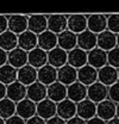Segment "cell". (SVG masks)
Instances as JSON below:
<instances>
[{"mask_svg": "<svg viewBox=\"0 0 119 124\" xmlns=\"http://www.w3.org/2000/svg\"><path fill=\"white\" fill-rule=\"evenodd\" d=\"M107 30L119 35V13L107 16Z\"/></svg>", "mask_w": 119, "mask_h": 124, "instance_id": "obj_34", "label": "cell"}, {"mask_svg": "<svg viewBox=\"0 0 119 124\" xmlns=\"http://www.w3.org/2000/svg\"><path fill=\"white\" fill-rule=\"evenodd\" d=\"M108 99L114 104H119V81L108 87Z\"/></svg>", "mask_w": 119, "mask_h": 124, "instance_id": "obj_36", "label": "cell"}, {"mask_svg": "<svg viewBox=\"0 0 119 124\" xmlns=\"http://www.w3.org/2000/svg\"><path fill=\"white\" fill-rule=\"evenodd\" d=\"M57 46V35L46 30L43 33L38 35V48L49 53L50 50Z\"/></svg>", "mask_w": 119, "mask_h": 124, "instance_id": "obj_29", "label": "cell"}, {"mask_svg": "<svg viewBox=\"0 0 119 124\" xmlns=\"http://www.w3.org/2000/svg\"><path fill=\"white\" fill-rule=\"evenodd\" d=\"M6 93H7V86L0 82V100L6 98Z\"/></svg>", "mask_w": 119, "mask_h": 124, "instance_id": "obj_44", "label": "cell"}, {"mask_svg": "<svg viewBox=\"0 0 119 124\" xmlns=\"http://www.w3.org/2000/svg\"><path fill=\"white\" fill-rule=\"evenodd\" d=\"M48 64L59 69L61 67L68 64V53L59 46L48 53Z\"/></svg>", "mask_w": 119, "mask_h": 124, "instance_id": "obj_17", "label": "cell"}, {"mask_svg": "<svg viewBox=\"0 0 119 124\" xmlns=\"http://www.w3.org/2000/svg\"><path fill=\"white\" fill-rule=\"evenodd\" d=\"M57 116L66 122L76 116V104L68 98L57 104Z\"/></svg>", "mask_w": 119, "mask_h": 124, "instance_id": "obj_25", "label": "cell"}, {"mask_svg": "<svg viewBox=\"0 0 119 124\" xmlns=\"http://www.w3.org/2000/svg\"><path fill=\"white\" fill-rule=\"evenodd\" d=\"M29 17L23 15H12L7 16L8 19V30L11 32L19 36L20 33L25 32L28 30V24H29Z\"/></svg>", "mask_w": 119, "mask_h": 124, "instance_id": "obj_7", "label": "cell"}, {"mask_svg": "<svg viewBox=\"0 0 119 124\" xmlns=\"http://www.w3.org/2000/svg\"><path fill=\"white\" fill-rule=\"evenodd\" d=\"M87 30L99 35L107 30V16L89 15L87 16Z\"/></svg>", "mask_w": 119, "mask_h": 124, "instance_id": "obj_6", "label": "cell"}, {"mask_svg": "<svg viewBox=\"0 0 119 124\" xmlns=\"http://www.w3.org/2000/svg\"><path fill=\"white\" fill-rule=\"evenodd\" d=\"M48 17V30L60 35L61 32L68 30V16L50 15Z\"/></svg>", "mask_w": 119, "mask_h": 124, "instance_id": "obj_5", "label": "cell"}, {"mask_svg": "<svg viewBox=\"0 0 119 124\" xmlns=\"http://www.w3.org/2000/svg\"><path fill=\"white\" fill-rule=\"evenodd\" d=\"M26 94H28V87L25 85H23L22 82H19L18 80L7 86L6 97L8 99H11L12 101H15V104L22 101L23 99H25Z\"/></svg>", "mask_w": 119, "mask_h": 124, "instance_id": "obj_21", "label": "cell"}, {"mask_svg": "<svg viewBox=\"0 0 119 124\" xmlns=\"http://www.w3.org/2000/svg\"><path fill=\"white\" fill-rule=\"evenodd\" d=\"M26 98L30 99V100H32L33 103L38 104L42 100H44V99L48 98V87L45 85H43V84H41L39 81H36L32 85L28 86Z\"/></svg>", "mask_w": 119, "mask_h": 124, "instance_id": "obj_9", "label": "cell"}, {"mask_svg": "<svg viewBox=\"0 0 119 124\" xmlns=\"http://www.w3.org/2000/svg\"><path fill=\"white\" fill-rule=\"evenodd\" d=\"M107 64L119 69V48L116 46L114 49L107 53Z\"/></svg>", "mask_w": 119, "mask_h": 124, "instance_id": "obj_35", "label": "cell"}, {"mask_svg": "<svg viewBox=\"0 0 119 124\" xmlns=\"http://www.w3.org/2000/svg\"><path fill=\"white\" fill-rule=\"evenodd\" d=\"M7 60H8V53H6L0 48V67L7 64Z\"/></svg>", "mask_w": 119, "mask_h": 124, "instance_id": "obj_40", "label": "cell"}, {"mask_svg": "<svg viewBox=\"0 0 119 124\" xmlns=\"http://www.w3.org/2000/svg\"><path fill=\"white\" fill-rule=\"evenodd\" d=\"M37 46H38V36L36 33L26 30L18 36V48L25 50L26 53H30Z\"/></svg>", "mask_w": 119, "mask_h": 124, "instance_id": "obj_20", "label": "cell"}, {"mask_svg": "<svg viewBox=\"0 0 119 124\" xmlns=\"http://www.w3.org/2000/svg\"><path fill=\"white\" fill-rule=\"evenodd\" d=\"M118 81H119V69H118Z\"/></svg>", "mask_w": 119, "mask_h": 124, "instance_id": "obj_49", "label": "cell"}, {"mask_svg": "<svg viewBox=\"0 0 119 124\" xmlns=\"http://www.w3.org/2000/svg\"><path fill=\"white\" fill-rule=\"evenodd\" d=\"M117 46L119 48V35H117Z\"/></svg>", "mask_w": 119, "mask_h": 124, "instance_id": "obj_47", "label": "cell"}, {"mask_svg": "<svg viewBox=\"0 0 119 124\" xmlns=\"http://www.w3.org/2000/svg\"><path fill=\"white\" fill-rule=\"evenodd\" d=\"M57 81L63 84L67 87L70 86L72 84L77 81V69L69 64H66L59 68L57 69Z\"/></svg>", "mask_w": 119, "mask_h": 124, "instance_id": "obj_13", "label": "cell"}, {"mask_svg": "<svg viewBox=\"0 0 119 124\" xmlns=\"http://www.w3.org/2000/svg\"><path fill=\"white\" fill-rule=\"evenodd\" d=\"M67 98L75 104L87 99V86L76 81L67 87Z\"/></svg>", "mask_w": 119, "mask_h": 124, "instance_id": "obj_18", "label": "cell"}, {"mask_svg": "<svg viewBox=\"0 0 119 124\" xmlns=\"http://www.w3.org/2000/svg\"><path fill=\"white\" fill-rule=\"evenodd\" d=\"M26 124H46V121H44L43 118H41L39 116H33L32 118H30L26 121Z\"/></svg>", "mask_w": 119, "mask_h": 124, "instance_id": "obj_39", "label": "cell"}, {"mask_svg": "<svg viewBox=\"0 0 119 124\" xmlns=\"http://www.w3.org/2000/svg\"><path fill=\"white\" fill-rule=\"evenodd\" d=\"M88 64L95 69H100L107 64V53L100 48H95L88 53Z\"/></svg>", "mask_w": 119, "mask_h": 124, "instance_id": "obj_27", "label": "cell"}, {"mask_svg": "<svg viewBox=\"0 0 119 124\" xmlns=\"http://www.w3.org/2000/svg\"><path fill=\"white\" fill-rule=\"evenodd\" d=\"M0 124H5V119H2L1 117H0Z\"/></svg>", "mask_w": 119, "mask_h": 124, "instance_id": "obj_48", "label": "cell"}, {"mask_svg": "<svg viewBox=\"0 0 119 124\" xmlns=\"http://www.w3.org/2000/svg\"><path fill=\"white\" fill-rule=\"evenodd\" d=\"M5 124H26V121L23 119L22 117H19L18 115H15V116H12L11 118L6 119V121H5Z\"/></svg>", "mask_w": 119, "mask_h": 124, "instance_id": "obj_38", "label": "cell"}, {"mask_svg": "<svg viewBox=\"0 0 119 124\" xmlns=\"http://www.w3.org/2000/svg\"><path fill=\"white\" fill-rule=\"evenodd\" d=\"M86 124H106L104 119H101V118H99L98 116H95L94 118H92V119H89L86 122Z\"/></svg>", "mask_w": 119, "mask_h": 124, "instance_id": "obj_43", "label": "cell"}, {"mask_svg": "<svg viewBox=\"0 0 119 124\" xmlns=\"http://www.w3.org/2000/svg\"><path fill=\"white\" fill-rule=\"evenodd\" d=\"M15 115H18L23 119L28 121V119L32 118L33 116L37 115V104L33 103L32 100L28 99V98H25L22 101L17 103Z\"/></svg>", "mask_w": 119, "mask_h": 124, "instance_id": "obj_8", "label": "cell"}, {"mask_svg": "<svg viewBox=\"0 0 119 124\" xmlns=\"http://www.w3.org/2000/svg\"><path fill=\"white\" fill-rule=\"evenodd\" d=\"M7 63L15 69H19L28 64V53L20 48H15V50L8 53V60Z\"/></svg>", "mask_w": 119, "mask_h": 124, "instance_id": "obj_30", "label": "cell"}, {"mask_svg": "<svg viewBox=\"0 0 119 124\" xmlns=\"http://www.w3.org/2000/svg\"><path fill=\"white\" fill-rule=\"evenodd\" d=\"M37 116L48 121L55 116H57V104L50 99H44L37 104Z\"/></svg>", "mask_w": 119, "mask_h": 124, "instance_id": "obj_19", "label": "cell"}, {"mask_svg": "<svg viewBox=\"0 0 119 124\" xmlns=\"http://www.w3.org/2000/svg\"><path fill=\"white\" fill-rule=\"evenodd\" d=\"M29 24L28 30L36 33L37 36L48 30V17L44 15H32L28 16Z\"/></svg>", "mask_w": 119, "mask_h": 124, "instance_id": "obj_14", "label": "cell"}, {"mask_svg": "<svg viewBox=\"0 0 119 124\" xmlns=\"http://www.w3.org/2000/svg\"><path fill=\"white\" fill-rule=\"evenodd\" d=\"M15 110H17V104L11 99H8L7 97L0 100V117L2 119L6 121L11 118L12 116H15Z\"/></svg>", "mask_w": 119, "mask_h": 124, "instance_id": "obj_33", "label": "cell"}, {"mask_svg": "<svg viewBox=\"0 0 119 124\" xmlns=\"http://www.w3.org/2000/svg\"><path fill=\"white\" fill-rule=\"evenodd\" d=\"M17 78H18V69H15V67L10 66L8 63L0 67V82L1 84L8 86L17 81Z\"/></svg>", "mask_w": 119, "mask_h": 124, "instance_id": "obj_32", "label": "cell"}, {"mask_svg": "<svg viewBox=\"0 0 119 124\" xmlns=\"http://www.w3.org/2000/svg\"><path fill=\"white\" fill-rule=\"evenodd\" d=\"M48 99L52 100L56 104L67 99V86H64L59 81L48 86Z\"/></svg>", "mask_w": 119, "mask_h": 124, "instance_id": "obj_26", "label": "cell"}, {"mask_svg": "<svg viewBox=\"0 0 119 124\" xmlns=\"http://www.w3.org/2000/svg\"><path fill=\"white\" fill-rule=\"evenodd\" d=\"M66 124H86V121H83L82 118L75 116V117H73V118H70L69 121H67Z\"/></svg>", "mask_w": 119, "mask_h": 124, "instance_id": "obj_42", "label": "cell"}, {"mask_svg": "<svg viewBox=\"0 0 119 124\" xmlns=\"http://www.w3.org/2000/svg\"><path fill=\"white\" fill-rule=\"evenodd\" d=\"M0 48L6 53H10L18 48V36L10 30L0 35Z\"/></svg>", "mask_w": 119, "mask_h": 124, "instance_id": "obj_31", "label": "cell"}, {"mask_svg": "<svg viewBox=\"0 0 119 124\" xmlns=\"http://www.w3.org/2000/svg\"><path fill=\"white\" fill-rule=\"evenodd\" d=\"M68 30L75 35L87 30V16L83 15H70L68 16Z\"/></svg>", "mask_w": 119, "mask_h": 124, "instance_id": "obj_23", "label": "cell"}, {"mask_svg": "<svg viewBox=\"0 0 119 124\" xmlns=\"http://www.w3.org/2000/svg\"><path fill=\"white\" fill-rule=\"evenodd\" d=\"M28 64L36 69L42 68L43 66L48 64V53L37 46L36 49L28 53Z\"/></svg>", "mask_w": 119, "mask_h": 124, "instance_id": "obj_22", "label": "cell"}, {"mask_svg": "<svg viewBox=\"0 0 119 124\" xmlns=\"http://www.w3.org/2000/svg\"><path fill=\"white\" fill-rule=\"evenodd\" d=\"M87 98L93 103L99 104L108 99V87L98 81L87 87Z\"/></svg>", "mask_w": 119, "mask_h": 124, "instance_id": "obj_1", "label": "cell"}, {"mask_svg": "<svg viewBox=\"0 0 119 124\" xmlns=\"http://www.w3.org/2000/svg\"><path fill=\"white\" fill-rule=\"evenodd\" d=\"M98 48L103 49L104 51L108 53L110 50L114 49L117 46V35H114L113 32L106 30L101 33L98 35Z\"/></svg>", "mask_w": 119, "mask_h": 124, "instance_id": "obj_24", "label": "cell"}, {"mask_svg": "<svg viewBox=\"0 0 119 124\" xmlns=\"http://www.w3.org/2000/svg\"><path fill=\"white\" fill-rule=\"evenodd\" d=\"M76 116L83 121H89L97 116V104L88 98L76 104Z\"/></svg>", "mask_w": 119, "mask_h": 124, "instance_id": "obj_3", "label": "cell"}, {"mask_svg": "<svg viewBox=\"0 0 119 124\" xmlns=\"http://www.w3.org/2000/svg\"><path fill=\"white\" fill-rule=\"evenodd\" d=\"M98 81L107 87L112 86L113 84L118 82V69L106 64L105 67L98 69Z\"/></svg>", "mask_w": 119, "mask_h": 124, "instance_id": "obj_4", "label": "cell"}, {"mask_svg": "<svg viewBox=\"0 0 119 124\" xmlns=\"http://www.w3.org/2000/svg\"><path fill=\"white\" fill-rule=\"evenodd\" d=\"M98 44V35L86 30L77 35V48L89 53L90 50L95 49Z\"/></svg>", "mask_w": 119, "mask_h": 124, "instance_id": "obj_12", "label": "cell"}, {"mask_svg": "<svg viewBox=\"0 0 119 124\" xmlns=\"http://www.w3.org/2000/svg\"><path fill=\"white\" fill-rule=\"evenodd\" d=\"M68 64L76 69L82 68L83 66L88 64V53L80 48L70 50L68 53Z\"/></svg>", "mask_w": 119, "mask_h": 124, "instance_id": "obj_15", "label": "cell"}, {"mask_svg": "<svg viewBox=\"0 0 119 124\" xmlns=\"http://www.w3.org/2000/svg\"><path fill=\"white\" fill-rule=\"evenodd\" d=\"M97 116L104 119L105 122L111 121L112 118L117 117V104H114L110 99L97 104Z\"/></svg>", "mask_w": 119, "mask_h": 124, "instance_id": "obj_2", "label": "cell"}, {"mask_svg": "<svg viewBox=\"0 0 119 124\" xmlns=\"http://www.w3.org/2000/svg\"><path fill=\"white\" fill-rule=\"evenodd\" d=\"M106 124H119V118L118 117H114V118H112L111 121L106 122Z\"/></svg>", "mask_w": 119, "mask_h": 124, "instance_id": "obj_45", "label": "cell"}, {"mask_svg": "<svg viewBox=\"0 0 119 124\" xmlns=\"http://www.w3.org/2000/svg\"><path fill=\"white\" fill-rule=\"evenodd\" d=\"M17 80L28 87V86L32 85L33 82L37 81V69L33 68L30 64H26V66L19 68L18 69V78H17Z\"/></svg>", "mask_w": 119, "mask_h": 124, "instance_id": "obj_28", "label": "cell"}, {"mask_svg": "<svg viewBox=\"0 0 119 124\" xmlns=\"http://www.w3.org/2000/svg\"><path fill=\"white\" fill-rule=\"evenodd\" d=\"M57 46L69 53L75 48H77V35L72 31L66 30L57 35Z\"/></svg>", "mask_w": 119, "mask_h": 124, "instance_id": "obj_16", "label": "cell"}, {"mask_svg": "<svg viewBox=\"0 0 119 124\" xmlns=\"http://www.w3.org/2000/svg\"><path fill=\"white\" fill-rule=\"evenodd\" d=\"M117 117L119 118V104H117Z\"/></svg>", "mask_w": 119, "mask_h": 124, "instance_id": "obj_46", "label": "cell"}, {"mask_svg": "<svg viewBox=\"0 0 119 124\" xmlns=\"http://www.w3.org/2000/svg\"><path fill=\"white\" fill-rule=\"evenodd\" d=\"M8 30V19L7 16L0 15V35Z\"/></svg>", "mask_w": 119, "mask_h": 124, "instance_id": "obj_37", "label": "cell"}, {"mask_svg": "<svg viewBox=\"0 0 119 124\" xmlns=\"http://www.w3.org/2000/svg\"><path fill=\"white\" fill-rule=\"evenodd\" d=\"M77 81L87 87L98 82V69L89 64L83 66L82 68L77 69Z\"/></svg>", "mask_w": 119, "mask_h": 124, "instance_id": "obj_10", "label": "cell"}, {"mask_svg": "<svg viewBox=\"0 0 119 124\" xmlns=\"http://www.w3.org/2000/svg\"><path fill=\"white\" fill-rule=\"evenodd\" d=\"M37 81L45 85L46 87L57 81V69L50 64H45L37 69Z\"/></svg>", "mask_w": 119, "mask_h": 124, "instance_id": "obj_11", "label": "cell"}, {"mask_svg": "<svg viewBox=\"0 0 119 124\" xmlns=\"http://www.w3.org/2000/svg\"><path fill=\"white\" fill-rule=\"evenodd\" d=\"M46 124H66V121L62 119V118H60L59 116H55V117L48 119V121H46Z\"/></svg>", "mask_w": 119, "mask_h": 124, "instance_id": "obj_41", "label": "cell"}]
</instances>
